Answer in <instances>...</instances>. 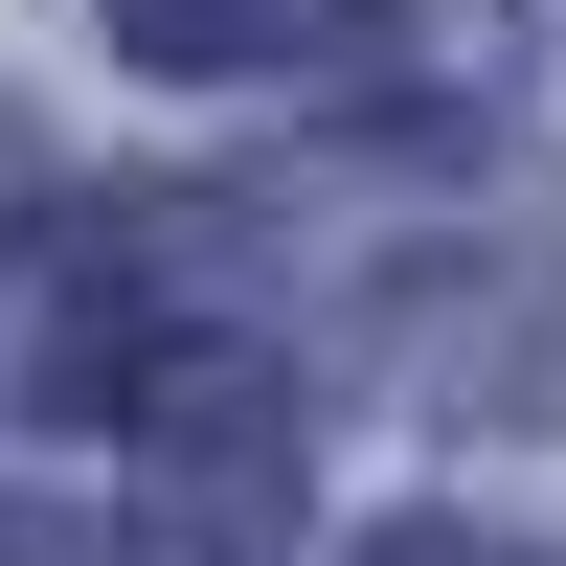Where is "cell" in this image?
Wrapping results in <instances>:
<instances>
[{"label":"cell","mask_w":566,"mask_h":566,"mask_svg":"<svg viewBox=\"0 0 566 566\" xmlns=\"http://www.w3.org/2000/svg\"><path fill=\"white\" fill-rule=\"evenodd\" d=\"M114 431H136V476H159V544H181V566L295 522V386H272L227 317H181V340L136 363V386H114Z\"/></svg>","instance_id":"1"},{"label":"cell","mask_w":566,"mask_h":566,"mask_svg":"<svg viewBox=\"0 0 566 566\" xmlns=\"http://www.w3.org/2000/svg\"><path fill=\"white\" fill-rule=\"evenodd\" d=\"M181 250H205L181 205H69V227L23 250V386H45V408H114L136 363L181 340Z\"/></svg>","instance_id":"2"},{"label":"cell","mask_w":566,"mask_h":566,"mask_svg":"<svg viewBox=\"0 0 566 566\" xmlns=\"http://www.w3.org/2000/svg\"><path fill=\"white\" fill-rule=\"evenodd\" d=\"M340 0H114V45L136 69H272V45H317Z\"/></svg>","instance_id":"3"},{"label":"cell","mask_w":566,"mask_h":566,"mask_svg":"<svg viewBox=\"0 0 566 566\" xmlns=\"http://www.w3.org/2000/svg\"><path fill=\"white\" fill-rule=\"evenodd\" d=\"M363 566H499V544H476V522H386Z\"/></svg>","instance_id":"4"}]
</instances>
